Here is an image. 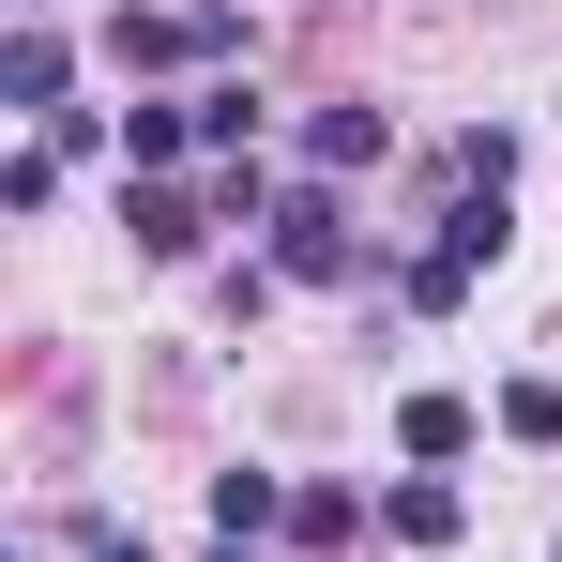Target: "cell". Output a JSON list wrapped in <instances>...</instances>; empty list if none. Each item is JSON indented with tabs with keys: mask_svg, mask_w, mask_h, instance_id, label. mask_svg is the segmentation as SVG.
<instances>
[{
	"mask_svg": "<svg viewBox=\"0 0 562 562\" xmlns=\"http://www.w3.org/2000/svg\"><path fill=\"white\" fill-rule=\"evenodd\" d=\"M289 502H304V486H274V471H213V532H244V548L289 532Z\"/></svg>",
	"mask_w": 562,
	"mask_h": 562,
	"instance_id": "4",
	"label": "cell"
},
{
	"mask_svg": "<svg viewBox=\"0 0 562 562\" xmlns=\"http://www.w3.org/2000/svg\"><path fill=\"white\" fill-rule=\"evenodd\" d=\"M244 137H259V92H244V77H213V92H198V153H228V168H244Z\"/></svg>",
	"mask_w": 562,
	"mask_h": 562,
	"instance_id": "8",
	"label": "cell"
},
{
	"mask_svg": "<svg viewBox=\"0 0 562 562\" xmlns=\"http://www.w3.org/2000/svg\"><path fill=\"white\" fill-rule=\"evenodd\" d=\"M395 532H411V548H457V486L411 471V486H395Z\"/></svg>",
	"mask_w": 562,
	"mask_h": 562,
	"instance_id": "9",
	"label": "cell"
},
{
	"mask_svg": "<svg viewBox=\"0 0 562 562\" xmlns=\"http://www.w3.org/2000/svg\"><path fill=\"white\" fill-rule=\"evenodd\" d=\"M106 61H137V77H168V61H198V15H122V31H106Z\"/></svg>",
	"mask_w": 562,
	"mask_h": 562,
	"instance_id": "5",
	"label": "cell"
},
{
	"mask_svg": "<svg viewBox=\"0 0 562 562\" xmlns=\"http://www.w3.org/2000/svg\"><path fill=\"white\" fill-rule=\"evenodd\" d=\"M289 532H304V548H350V532H366V502H350V486H304V502H289Z\"/></svg>",
	"mask_w": 562,
	"mask_h": 562,
	"instance_id": "11",
	"label": "cell"
},
{
	"mask_svg": "<svg viewBox=\"0 0 562 562\" xmlns=\"http://www.w3.org/2000/svg\"><path fill=\"white\" fill-rule=\"evenodd\" d=\"M502 441L548 457V441H562V380H502Z\"/></svg>",
	"mask_w": 562,
	"mask_h": 562,
	"instance_id": "10",
	"label": "cell"
},
{
	"mask_svg": "<svg viewBox=\"0 0 562 562\" xmlns=\"http://www.w3.org/2000/svg\"><path fill=\"white\" fill-rule=\"evenodd\" d=\"M0 92H15V106H61V31H15V46H0Z\"/></svg>",
	"mask_w": 562,
	"mask_h": 562,
	"instance_id": "7",
	"label": "cell"
},
{
	"mask_svg": "<svg viewBox=\"0 0 562 562\" xmlns=\"http://www.w3.org/2000/svg\"><path fill=\"white\" fill-rule=\"evenodd\" d=\"M274 274H304V289H350L366 274V244H350V213L304 183V198H274Z\"/></svg>",
	"mask_w": 562,
	"mask_h": 562,
	"instance_id": "1",
	"label": "cell"
},
{
	"mask_svg": "<svg viewBox=\"0 0 562 562\" xmlns=\"http://www.w3.org/2000/svg\"><path fill=\"white\" fill-rule=\"evenodd\" d=\"M122 228H137V259H198L213 198H183V183H122Z\"/></svg>",
	"mask_w": 562,
	"mask_h": 562,
	"instance_id": "3",
	"label": "cell"
},
{
	"mask_svg": "<svg viewBox=\"0 0 562 562\" xmlns=\"http://www.w3.org/2000/svg\"><path fill=\"white\" fill-rule=\"evenodd\" d=\"M380 153H395L380 106H304V168H319V183H350V168H380Z\"/></svg>",
	"mask_w": 562,
	"mask_h": 562,
	"instance_id": "2",
	"label": "cell"
},
{
	"mask_svg": "<svg viewBox=\"0 0 562 562\" xmlns=\"http://www.w3.org/2000/svg\"><path fill=\"white\" fill-rule=\"evenodd\" d=\"M92 562H153V548H137V532H92Z\"/></svg>",
	"mask_w": 562,
	"mask_h": 562,
	"instance_id": "12",
	"label": "cell"
},
{
	"mask_svg": "<svg viewBox=\"0 0 562 562\" xmlns=\"http://www.w3.org/2000/svg\"><path fill=\"white\" fill-rule=\"evenodd\" d=\"M395 441H411L426 471H441V457H471V395H411V411H395Z\"/></svg>",
	"mask_w": 562,
	"mask_h": 562,
	"instance_id": "6",
	"label": "cell"
}]
</instances>
